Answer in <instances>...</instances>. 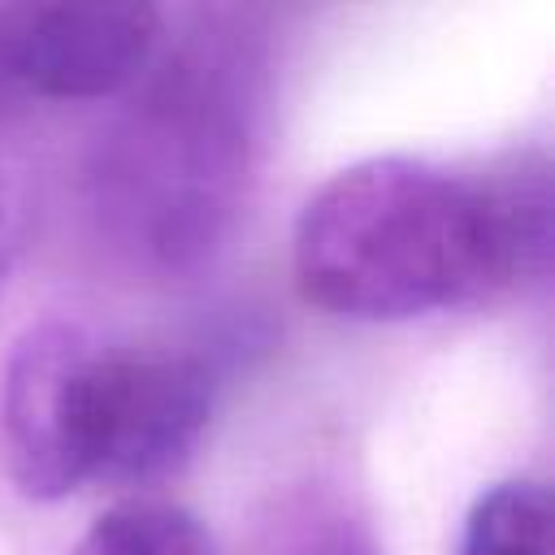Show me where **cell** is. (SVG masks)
I'll list each match as a JSON object with an SVG mask.
<instances>
[{
  "label": "cell",
  "instance_id": "cell-1",
  "mask_svg": "<svg viewBox=\"0 0 555 555\" xmlns=\"http://www.w3.org/2000/svg\"><path fill=\"white\" fill-rule=\"evenodd\" d=\"M546 165L464 173L425 156H369L330 173L299 208V295L364 325L494 299L546 269Z\"/></svg>",
  "mask_w": 555,
  "mask_h": 555
},
{
  "label": "cell",
  "instance_id": "cell-2",
  "mask_svg": "<svg viewBox=\"0 0 555 555\" xmlns=\"http://www.w3.org/2000/svg\"><path fill=\"white\" fill-rule=\"evenodd\" d=\"M108 343L69 317L22 330L4 364V464L30 503L95 486Z\"/></svg>",
  "mask_w": 555,
  "mask_h": 555
},
{
  "label": "cell",
  "instance_id": "cell-3",
  "mask_svg": "<svg viewBox=\"0 0 555 555\" xmlns=\"http://www.w3.org/2000/svg\"><path fill=\"white\" fill-rule=\"evenodd\" d=\"M160 39L152 4H4L0 74L48 100H104L130 87Z\"/></svg>",
  "mask_w": 555,
  "mask_h": 555
},
{
  "label": "cell",
  "instance_id": "cell-4",
  "mask_svg": "<svg viewBox=\"0 0 555 555\" xmlns=\"http://www.w3.org/2000/svg\"><path fill=\"white\" fill-rule=\"evenodd\" d=\"M208 412L212 377L199 360L113 343L95 486L130 490L173 477L208 429Z\"/></svg>",
  "mask_w": 555,
  "mask_h": 555
},
{
  "label": "cell",
  "instance_id": "cell-5",
  "mask_svg": "<svg viewBox=\"0 0 555 555\" xmlns=\"http://www.w3.org/2000/svg\"><path fill=\"white\" fill-rule=\"evenodd\" d=\"M69 555H221V546L191 507L134 494L100 512Z\"/></svg>",
  "mask_w": 555,
  "mask_h": 555
},
{
  "label": "cell",
  "instance_id": "cell-6",
  "mask_svg": "<svg viewBox=\"0 0 555 555\" xmlns=\"http://www.w3.org/2000/svg\"><path fill=\"white\" fill-rule=\"evenodd\" d=\"M551 520L555 503L542 481H494L473 499L455 555H551Z\"/></svg>",
  "mask_w": 555,
  "mask_h": 555
},
{
  "label": "cell",
  "instance_id": "cell-7",
  "mask_svg": "<svg viewBox=\"0 0 555 555\" xmlns=\"http://www.w3.org/2000/svg\"><path fill=\"white\" fill-rule=\"evenodd\" d=\"M17 251H22V191L13 169L0 160V304L9 295V278L17 269Z\"/></svg>",
  "mask_w": 555,
  "mask_h": 555
},
{
  "label": "cell",
  "instance_id": "cell-8",
  "mask_svg": "<svg viewBox=\"0 0 555 555\" xmlns=\"http://www.w3.org/2000/svg\"><path fill=\"white\" fill-rule=\"evenodd\" d=\"M330 555H347V551H330Z\"/></svg>",
  "mask_w": 555,
  "mask_h": 555
}]
</instances>
